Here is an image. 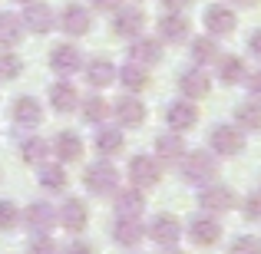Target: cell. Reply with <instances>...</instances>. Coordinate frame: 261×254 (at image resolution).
I'll list each match as a JSON object with an SVG mask.
<instances>
[{"label":"cell","instance_id":"cell-1","mask_svg":"<svg viewBox=\"0 0 261 254\" xmlns=\"http://www.w3.org/2000/svg\"><path fill=\"white\" fill-rule=\"evenodd\" d=\"M178 175H182L189 185H198V188H202V185L215 182L218 162H215V155H212L208 149H195V152L182 155V162H178Z\"/></svg>","mask_w":261,"mask_h":254},{"label":"cell","instance_id":"cell-2","mask_svg":"<svg viewBox=\"0 0 261 254\" xmlns=\"http://www.w3.org/2000/svg\"><path fill=\"white\" fill-rule=\"evenodd\" d=\"M208 146L212 155H222V159H235V155L245 152V132L235 126V122H218L208 132Z\"/></svg>","mask_w":261,"mask_h":254},{"label":"cell","instance_id":"cell-3","mask_svg":"<svg viewBox=\"0 0 261 254\" xmlns=\"http://www.w3.org/2000/svg\"><path fill=\"white\" fill-rule=\"evenodd\" d=\"M83 185H86L89 195H99V198L113 195V191L119 188V168H116L109 159H99V162H93V165H86Z\"/></svg>","mask_w":261,"mask_h":254},{"label":"cell","instance_id":"cell-4","mask_svg":"<svg viewBox=\"0 0 261 254\" xmlns=\"http://www.w3.org/2000/svg\"><path fill=\"white\" fill-rule=\"evenodd\" d=\"M198 208L205 211V215H225V211L235 208V191L228 188V185H218V182H208L198 188Z\"/></svg>","mask_w":261,"mask_h":254},{"label":"cell","instance_id":"cell-5","mask_svg":"<svg viewBox=\"0 0 261 254\" xmlns=\"http://www.w3.org/2000/svg\"><path fill=\"white\" fill-rule=\"evenodd\" d=\"M126 172H129V182H133L136 188H142V191L155 188V185L162 182V165L152 159V155H133Z\"/></svg>","mask_w":261,"mask_h":254},{"label":"cell","instance_id":"cell-6","mask_svg":"<svg viewBox=\"0 0 261 254\" xmlns=\"http://www.w3.org/2000/svg\"><path fill=\"white\" fill-rule=\"evenodd\" d=\"M57 224L70 235H83L89 224V208L83 198H66L63 205L57 208Z\"/></svg>","mask_w":261,"mask_h":254},{"label":"cell","instance_id":"cell-7","mask_svg":"<svg viewBox=\"0 0 261 254\" xmlns=\"http://www.w3.org/2000/svg\"><path fill=\"white\" fill-rule=\"evenodd\" d=\"M113 119H116L119 129H139L142 122H146V106H142L133 93H126L113 102Z\"/></svg>","mask_w":261,"mask_h":254},{"label":"cell","instance_id":"cell-8","mask_svg":"<svg viewBox=\"0 0 261 254\" xmlns=\"http://www.w3.org/2000/svg\"><path fill=\"white\" fill-rule=\"evenodd\" d=\"M23 224L30 228V235H53L57 228V208L50 202H33L23 211Z\"/></svg>","mask_w":261,"mask_h":254},{"label":"cell","instance_id":"cell-9","mask_svg":"<svg viewBox=\"0 0 261 254\" xmlns=\"http://www.w3.org/2000/svg\"><path fill=\"white\" fill-rule=\"evenodd\" d=\"M146 235H149V241L162 244V248H175L178 238H182V224H178L175 215H155L152 221H149Z\"/></svg>","mask_w":261,"mask_h":254},{"label":"cell","instance_id":"cell-10","mask_svg":"<svg viewBox=\"0 0 261 254\" xmlns=\"http://www.w3.org/2000/svg\"><path fill=\"white\" fill-rule=\"evenodd\" d=\"M166 126L169 132H189L198 126V109L192 106V99H175L166 106Z\"/></svg>","mask_w":261,"mask_h":254},{"label":"cell","instance_id":"cell-11","mask_svg":"<svg viewBox=\"0 0 261 254\" xmlns=\"http://www.w3.org/2000/svg\"><path fill=\"white\" fill-rule=\"evenodd\" d=\"M142 26H146V13H142V7L136 4H126V7H116L113 13V30L119 33V37H139Z\"/></svg>","mask_w":261,"mask_h":254},{"label":"cell","instance_id":"cell-12","mask_svg":"<svg viewBox=\"0 0 261 254\" xmlns=\"http://www.w3.org/2000/svg\"><path fill=\"white\" fill-rule=\"evenodd\" d=\"M50 70L57 76H73L76 70H83V53L73 43H60L50 50Z\"/></svg>","mask_w":261,"mask_h":254},{"label":"cell","instance_id":"cell-13","mask_svg":"<svg viewBox=\"0 0 261 254\" xmlns=\"http://www.w3.org/2000/svg\"><path fill=\"white\" fill-rule=\"evenodd\" d=\"M189 238L198 244V248H215L218 238H222V221H218L215 215H198V218H192Z\"/></svg>","mask_w":261,"mask_h":254},{"label":"cell","instance_id":"cell-14","mask_svg":"<svg viewBox=\"0 0 261 254\" xmlns=\"http://www.w3.org/2000/svg\"><path fill=\"white\" fill-rule=\"evenodd\" d=\"M202 20H205V26H208V37H225V33H231V30L238 26L235 10H231V7H225V4L205 7Z\"/></svg>","mask_w":261,"mask_h":254},{"label":"cell","instance_id":"cell-15","mask_svg":"<svg viewBox=\"0 0 261 254\" xmlns=\"http://www.w3.org/2000/svg\"><path fill=\"white\" fill-rule=\"evenodd\" d=\"M185 152H189V149H185L182 132H162V135H155V162H159V165H178Z\"/></svg>","mask_w":261,"mask_h":254},{"label":"cell","instance_id":"cell-16","mask_svg":"<svg viewBox=\"0 0 261 254\" xmlns=\"http://www.w3.org/2000/svg\"><path fill=\"white\" fill-rule=\"evenodd\" d=\"M20 23H23L30 33H50L53 26H57V17H53V10H50L46 4L30 0V4L23 7V17H20Z\"/></svg>","mask_w":261,"mask_h":254},{"label":"cell","instance_id":"cell-17","mask_svg":"<svg viewBox=\"0 0 261 254\" xmlns=\"http://www.w3.org/2000/svg\"><path fill=\"white\" fill-rule=\"evenodd\" d=\"M113 205H116V211H119V218H139L142 211H146V195H142V188H136V185L116 188Z\"/></svg>","mask_w":261,"mask_h":254},{"label":"cell","instance_id":"cell-18","mask_svg":"<svg viewBox=\"0 0 261 254\" xmlns=\"http://www.w3.org/2000/svg\"><path fill=\"white\" fill-rule=\"evenodd\" d=\"M83 139H80L76 129H63V132L53 139V155L60 159V165H66V162H80L83 159Z\"/></svg>","mask_w":261,"mask_h":254},{"label":"cell","instance_id":"cell-19","mask_svg":"<svg viewBox=\"0 0 261 254\" xmlns=\"http://www.w3.org/2000/svg\"><path fill=\"white\" fill-rule=\"evenodd\" d=\"M178 89H182L185 99H202V96H208L212 79H208V73H205L202 66H192V70L178 73Z\"/></svg>","mask_w":261,"mask_h":254},{"label":"cell","instance_id":"cell-20","mask_svg":"<svg viewBox=\"0 0 261 254\" xmlns=\"http://www.w3.org/2000/svg\"><path fill=\"white\" fill-rule=\"evenodd\" d=\"M89 26H93V17H89L86 7H80V4L63 7V13H60V30L63 33H70V37H86Z\"/></svg>","mask_w":261,"mask_h":254},{"label":"cell","instance_id":"cell-21","mask_svg":"<svg viewBox=\"0 0 261 254\" xmlns=\"http://www.w3.org/2000/svg\"><path fill=\"white\" fill-rule=\"evenodd\" d=\"M93 146H96V152H99L102 159H113V155H119L122 149H126V135H122L119 126H106V122H102L99 132H96V139H93Z\"/></svg>","mask_w":261,"mask_h":254},{"label":"cell","instance_id":"cell-22","mask_svg":"<svg viewBox=\"0 0 261 254\" xmlns=\"http://www.w3.org/2000/svg\"><path fill=\"white\" fill-rule=\"evenodd\" d=\"M13 122H17L20 129H37L40 122H43V106H40V99H33V96H17V102H13Z\"/></svg>","mask_w":261,"mask_h":254},{"label":"cell","instance_id":"cell-23","mask_svg":"<svg viewBox=\"0 0 261 254\" xmlns=\"http://www.w3.org/2000/svg\"><path fill=\"white\" fill-rule=\"evenodd\" d=\"M155 30H159V40H166V43H182V40H189V20H185L182 13L169 10L166 17L155 23Z\"/></svg>","mask_w":261,"mask_h":254},{"label":"cell","instance_id":"cell-24","mask_svg":"<svg viewBox=\"0 0 261 254\" xmlns=\"http://www.w3.org/2000/svg\"><path fill=\"white\" fill-rule=\"evenodd\" d=\"M113 238H116V244H122V248H136V244H142V238H146V228H142L139 218H116Z\"/></svg>","mask_w":261,"mask_h":254},{"label":"cell","instance_id":"cell-25","mask_svg":"<svg viewBox=\"0 0 261 254\" xmlns=\"http://www.w3.org/2000/svg\"><path fill=\"white\" fill-rule=\"evenodd\" d=\"M129 60L139 63V66L159 63V60H162V43H159V40H152V37H136L133 46H129Z\"/></svg>","mask_w":261,"mask_h":254},{"label":"cell","instance_id":"cell-26","mask_svg":"<svg viewBox=\"0 0 261 254\" xmlns=\"http://www.w3.org/2000/svg\"><path fill=\"white\" fill-rule=\"evenodd\" d=\"M235 126L242 132H261V99H245L235 106Z\"/></svg>","mask_w":261,"mask_h":254},{"label":"cell","instance_id":"cell-27","mask_svg":"<svg viewBox=\"0 0 261 254\" xmlns=\"http://www.w3.org/2000/svg\"><path fill=\"white\" fill-rule=\"evenodd\" d=\"M86 83L93 89H106L109 83H116V66L106 57H96L86 63Z\"/></svg>","mask_w":261,"mask_h":254},{"label":"cell","instance_id":"cell-28","mask_svg":"<svg viewBox=\"0 0 261 254\" xmlns=\"http://www.w3.org/2000/svg\"><path fill=\"white\" fill-rule=\"evenodd\" d=\"M50 106L57 109V112H73V109L80 106V93L73 83H66V79H60V83L50 86Z\"/></svg>","mask_w":261,"mask_h":254},{"label":"cell","instance_id":"cell-29","mask_svg":"<svg viewBox=\"0 0 261 254\" xmlns=\"http://www.w3.org/2000/svg\"><path fill=\"white\" fill-rule=\"evenodd\" d=\"M20 159H23L27 165H43V162L50 159V142H46L43 135H27V139L20 142Z\"/></svg>","mask_w":261,"mask_h":254},{"label":"cell","instance_id":"cell-30","mask_svg":"<svg viewBox=\"0 0 261 254\" xmlns=\"http://www.w3.org/2000/svg\"><path fill=\"white\" fill-rule=\"evenodd\" d=\"M116 79H119V83L126 86V93H142V89L149 86V70L129 60V63L122 66V70H116Z\"/></svg>","mask_w":261,"mask_h":254},{"label":"cell","instance_id":"cell-31","mask_svg":"<svg viewBox=\"0 0 261 254\" xmlns=\"http://www.w3.org/2000/svg\"><path fill=\"white\" fill-rule=\"evenodd\" d=\"M218 79H222L225 86H238L248 79V66H245L242 57H222V63H218Z\"/></svg>","mask_w":261,"mask_h":254},{"label":"cell","instance_id":"cell-32","mask_svg":"<svg viewBox=\"0 0 261 254\" xmlns=\"http://www.w3.org/2000/svg\"><path fill=\"white\" fill-rule=\"evenodd\" d=\"M80 109H83V119L89 126H102V122L113 116V102H106L102 96H89V99H80Z\"/></svg>","mask_w":261,"mask_h":254},{"label":"cell","instance_id":"cell-33","mask_svg":"<svg viewBox=\"0 0 261 254\" xmlns=\"http://www.w3.org/2000/svg\"><path fill=\"white\" fill-rule=\"evenodd\" d=\"M66 182H70V178H66V168L60 165V162H43V165H40V188L43 191H50V195H57V191H63L66 188Z\"/></svg>","mask_w":261,"mask_h":254},{"label":"cell","instance_id":"cell-34","mask_svg":"<svg viewBox=\"0 0 261 254\" xmlns=\"http://www.w3.org/2000/svg\"><path fill=\"white\" fill-rule=\"evenodd\" d=\"M23 37V23H20L17 13H0V50H13Z\"/></svg>","mask_w":261,"mask_h":254},{"label":"cell","instance_id":"cell-35","mask_svg":"<svg viewBox=\"0 0 261 254\" xmlns=\"http://www.w3.org/2000/svg\"><path fill=\"white\" fill-rule=\"evenodd\" d=\"M218 40L215 37H208V33H205V37H195L192 40V60H195L198 66H205V63H215L218 60Z\"/></svg>","mask_w":261,"mask_h":254},{"label":"cell","instance_id":"cell-36","mask_svg":"<svg viewBox=\"0 0 261 254\" xmlns=\"http://www.w3.org/2000/svg\"><path fill=\"white\" fill-rule=\"evenodd\" d=\"M20 224H23V208L10 198H4L0 202V231H17Z\"/></svg>","mask_w":261,"mask_h":254},{"label":"cell","instance_id":"cell-37","mask_svg":"<svg viewBox=\"0 0 261 254\" xmlns=\"http://www.w3.org/2000/svg\"><path fill=\"white\" fill-rule=\"evenodd\" d=\"M20 70H23V63H20L17 53H10V50L0 53V79H17Z\"/></svg>","mask_w":261,"mask_h":254},{"label":"cell","instance_id":"cell-38","mask_svg":"<svg viewBox=\"0 0 261 254\" xmlns=\"http://www.w3.org/2000/svg\"><path fill=\"white\" fill-rule=\"evenodd\" d=\"M228 254H261V238L255 235H238L228 244Z\"/></svg>","mask_w":261,"mask_h":254},{"label":"cell","instance_id":"cell-39","mask_svg":"<svg viewBox=\"0 0 261 254\" xmlns=\"http://www.w3.org/2000/svg\"><path fill=\"white\" fill-rule=\"evenodd\" d=\"M242 215H245V221H261V191H251L242 202Z\"/></svg>","mask_w":261,"mask_h":254},{"label":"cell","instance_id":"cell-40","mask_svg":"<svg viewBox=\"0 0 261 254\" xmlns=\"http://www.w3.org/2000/svg\"><path fill=\"white\" fill-rule=\"evenodd\" d=\"M27 254H60V248L53 244L50 235H33L30 248H27Z\"/></svg>","mask_w":261,"mask_h":254},{"label":"cell","instance_id":"cell-41","mask_svg":"<svg viewBox=\"0 0 261 254\" xmlns=\"http://www.w3.org/2000/svg\"><path fill=\"white\" fill-rule=\"evenodd\" d=\"M63 254H96V248L89 241H80V238H76V241H70L63 248Z\"/></svg>","mask_w":261,"mask_h":254},{"label":"cell","instance_id":"cell-42","mask_svg":"<svg viewBox=\"0 0 261 254\" xmlns=\"http://www.w3.org/2000/svg\"><path fill=\"white\" fill-rule=\"evenodd\" d=\"M245 86H248L251 99H261V70H255V73H248V79H245Z\"/></svg>","mask_w":261,"mask_h":254},{"label":"cell","instance_id":"cell-43","mask_svg":"<svg viewBox=\"0 0 261 254\" xmlns=\"http://www.w3.org/2000/svg\"><path fill=\"white\" fill-rule=\"evenodd\" d=\"M248 53H251V57H258V60H261V30H255V33L248 37Z\"/></svg>","mask_w":261,"mask_h":254},{"label":"cell","instance_id":"cell-44","mask_svg":"<svg viewBox=\"0 0 261 254\" xmlns=\"http://www.w3.org/2000/svg\"><path fill=\"white\" fill-rule=\"evenodd\" d=\"M89 4H93L96 10H116V7H119V0H89Z\"/></svg>","mask_w":261,"mask_h":254},{"label":"cell","instance_id":"cell-45","mask_svg":"<svg viewBox=\"0 0 261 254\" xmlns=\"http://www.w3.org/2000/svg\"><path fill=\"white\" fill-rule=\"evenodd\" d=\"M192 0H162V7H169V10H175V13H182V7H189Z\"/></svg>","mask_w":261,"mask_h":254},{"label":"cell","instance_id":"cell-46","mask_svg":"<svg viewBox=\"0 0 261 254\" xmlns=\"http://www.w3.org/2000/svg\"><path fill=\"white\" fill-rule=\"evenodd\" d=\"M238 4H245V7H255V4H258V0H238Z\"/></svg>","mask_w":261,"mask_h":254},{"label":"cell","instance_id":"cell-47","mask_svg":"<svg viewBox=\"0 0 261 254\" xmlns=\"http://www.w3.org/2000/svg\"><path fill=\"white\" fill-rule=\"evenodd\" d=\"M166 254H185V251H178V248H166Z\"/></svg>","mask_w":261,"mask_h":254},{"label":"cell","instance_id":"cell-48","mask_svg":"<svg viewBox=\"0 0 261 254\" xmlns=\"http://www.w3.org/2000/svg\"><path fill=\"white\" fill-rule=\"evenodd\" d=\"M17 4H30V0H17Z\"/></svg>","mask_w":261,"mask_h":254},{"label":"cell","instance_id":"cell-49","mask_svg":"<svg viewBox=\"0 0 261 254\" xmlns=\"http://www.w3.org/2000/svg\"><path fill=\"white\" fill-rule=\"evenodd\" d=\"M258 185H261V182H258ZM258 191H261V188H258Z\"/></svg>","mask_w":261,"mask_h":254}]
</instances>
